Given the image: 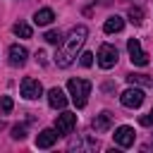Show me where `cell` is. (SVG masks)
Instances as JSON below:
<instances>
[{"label": "cell", "instance_id": "21", "mask_svg": "<svg viewBox=\"0 0 153 153\" xmlns=\"http://www.w3.org/2000/svg\"><path fill=\"white\" fill-rule=\"evenodd\" d=\"M24 136H26V127H24V124H14V127H12V139L22 141Z\"/></svg>", "mask_w": 153, "mask_h": 153}, {"label": "cell", "instance_id": "20", "mask_svg": "<svg viewBox=\"0 0 153 153\" xmlns=\"http://www.w3.org/2000/svg\"><path fill=\"white\" fill-rule=\"evenodd\" d=\"M129 19H131V24H141L143 22V12L139 7H129Z\"/></svg>", "mask_w": 153, "mask_h": 153}, {"label": "cell", "instance_id": "17", "mask_svg": "<svg viewBox=\"0 0 153 153\" xmlns=\"http://www.w3.org/2000/svg\"><path fill=\"white\" fill-rule=\"evenodd\" d=\"M12 31H14L17 36H22V38H31V26L24 24V22H17V24L12 26Z\"/></svg>", "mask_w": 153, "mask_h": 153}, {"label": "cell", "instance_id": "18", "mask_svg": "<svg viewBox=\"0 0 153 153\" xmlns=\"http://www.w3.org/2000/svg\"><path fill=\"white\" fill-rule=\"evenodd\" d=\"M12 108H14L12 98H10V96H2V98H0V112H2V115H10Z\"/></svg>", "mask_w": 153, "mask_h": 153}, {"label": "cell", "instance_id": "23", "mask_svg": "<svg viewBox=\"0 0 153 153\" xmlns=\"http://www.w3.org/2000/svg\"><path fill=\"white\" fill-rule=\"evenodd\" d=\"M141 124H143V127H151V124H153V108H151V112H148V115H143V117H141Z\"/></svg>", "mask_w": 153, "mask_h": 153}, {"label": "cell", "instance_id": "7", "mask_svg": "<svg viewBox=\"0 0 153 153\" xmlns=\"http://www.w3.org/2000/svg\"><path fill=\"white\" fill-rule=\"evenodd\" d=\"M74 127H76V115H74V112H62V115H57V120H55L57 134H72Z\"/></svg>", "mask_w": 153, "mask_h": 153}, {"label": "cell", "instance_id": "8", "mask_svg": "<svg viewBox=\"0 0 153 153\" xmlns=\"http://www.w3.org/2000/svg\"><path fill=\"white\" fill-rule=\"evenodd\" d=\"M112 136H115V143H117V146L129 148V146H134V136H136V134H134V129H131V127H127V124H124V127H117Z\"/></svg>", "mask_w": 153, "mask_h": 153}, {"label": "cell", "instance_id": "1", "mask_svg": "<svg viewBox=\"0 0 153 153\" xmlns=\"http://www.w3.org/2000/svg\"><path fill=\"white\" fill-rule=\"evenodd\" d=\"M86 36H88V29H86L84 24L74 26V29L69 31V36H67V38L57 45V53H55V65H57V67H69V65L76 60V53L81 50V45H84Z\"/></svg>", "mask_w": 153, "mask_h": 153}, {"label": "cell", "instance_id": "11", "mask_svg": "<svg viewBox=\"0 0 153 153\" xmlns=\"http://www.w3.org/2000/svg\"><path fill=\"white\" fill-rule=\"evenodd\" d=\"M57 129H43L38 136H36V148H50L55 141H57Z\"/></svg>", "mask_w": 153, "mask_h": 153}, {"label": "cell", "instance_id": "16", "mask_svg": "<svg viewBox=\"0 0 153 153\" xmlns=\"http://www.w3.org/2000/svg\"><path fill=\"white\" fill-rule=\"evenodd\" d=\"M127 81L131 86H151V79L146 74H127Z\"/></svg>", "mask_w": 153, "mask_h": 153}, {"label": "cell", "instance_id": "24", "mask_svg": "<svg viewBox=\"0 0 153 153\" xmlns=\"http://www.w3.org/2000/svg\"><path fill=\"white\" fill-rule=\"evenodd\" d=\"M151 143H153V136H151Z\"/></svg>", "mask_w": 153, "mask_h": 153}, {"label": "cell", "instance_id": "10", "mask_svg": "<svg viewBox=\"0 0 153 153\" xmlns=\"http://www.w3.org/2000/svg\"><path fill=\"white\" fill-rule=\"evenodd\" d=\"M48 105L50 108H55V110H62L65 105H67V96H65V91L62 88H50L48 91Z\"/></svg>", "mask_w": 153, "mask_h": 153}, {"label": "cell", "instance_id": "19", "mask_svg": "<svg viewBox=\"0 0 153 153\" xmlns=\"http://www.w3.org/2000/svg\"><path fill=\"white\" fill-rule=\"evenodd\" d=\"M43 38H45V41H48V43H53V45H60V43H62V41H65V38H62V33H60V31H48V33H45V36H43Z\"/></svg>", "mask_w": 153, "mask_h": 153}, {"label": "cell", "instance_id": "15", "mask_svg": "<svg viewBox=\"0 0 153 153\" xmlns=\"http://www.w3.org/2000/svg\"><path fill=\"white\" fill-rule=\"evenodd\" d=\"M98 143L93 139H72L69 141V151H81V148H96Z\"/></svg>", "mask_w": 153, "mask_h": 153}, {"label": "cell", "instance_id": "5", "mask_svg": "<svg viewBox=\"0 0 153 153\" xmlns=\"http://www.w3.org/2000/svg\"><path fill=\"white\" fill-rule=\"evenodd\" d=\"M120 103H122L124 108L134 110V108H139V105L143 103V91H141V88H136V86H131V88H127V91L120 96Z\"/></svg>", "mask_w": 153, "mask_h": 153}, {"label": "cell", "instance_id": "4", "mask_svg": "<svg viewBox=\"0 0 153 153\" xmlns=\"http://www.w3.org/2000/svg\"><path fill=\"white\" fill-rule=\"evenodd\" d=\"M19 91H22V96H24L26 100H36V98L43 96V86H41V81H36V79H31V76L22 79Z\"/></svg>", "mask_w": 153, "mask_h": 153}, {"label": "cell", "instance_id": "14", "mask_svg": "<svg viewBox=\"0 0 153 153\" xmlns=\"http://www.w3.org/2000/svg\"><path fill=\"white\" fill-rule=\"evenodd\" d=\"M53 19H55V12H53L50 7H43V10H38V12L33 14V22H36L38 26H48Z\"/></svg>", "mask_w": 153, "mask_h": 153}, {"label": "cell", "instance_id": "3", "mask_svg": "<svg viewBox=\"0 0 153 153\" xmlns=\"http://www.w3.org/2000/svg\"><path fill=\"white\" fill-rule=\"evenodd\" d=\"M117 48L115 45H110V43H103L100 45V50H98V65L103 67V69H110V67H115L117 65Z\"/></svg>", "mask_w": 153, "mask_h": 153}, {"label": "cell", "instance_id": "13", "mask_svg": "<svg viewBox=\"0 0 153 153\" xmlns=\"http://www.w3.org/2000/svg\"><path fill=\"white\" fill-rule=\"evenodd\" d=\"M122 26H124V19H122V17H117V14H112V17H108V19H105L103 31H105V33H117V31H122Z\"/></svg>", "mask_w": 153, "mask_h": 153}, {"label": "cell", "instance_id": "12", "mask_svg": "<svg viewBox=\"0 0 153 153\" xmlns=\"http://www.w3.org/2000/svg\"><path fill=\"white\" fill-rule=\"evenodd\" d=\"M110 127H112V112L103 110L100 115L93 117V129H96V131H108Z\"/></svg>", "mask_w": 153, "mask_h": 153}, {"label": "cell", "instance_id": "6", "mask_svg": "<svg viewBox=\"0 0 153 153\" xmlns=\"http://www.w3.org/2000/svg\"><path fill=\"white\" fill-rule=\"evenodd\" d=\"M127 50H129V57H131V62H134V65H139V67L148 65V55L143 53V48H141L139 38H129V43H127Z\"/></svg>", "mask_w": 153, "mask_h": 153}, {"label": "cell", "instance_id": "2", "mask_svg": "<svg viewBox=\"0 0 153 153\" xmlns=\"http://www.w3.org/2000/svg\"><path fill=\"white\" fill-rule=\"evenodd\" d=\"M67 91L74 100L76 108H84L86 100H88V93H91V81L88 79H69L67 81Z\"/></svg>", "mask_w": 153, "mask_h": 153}, {"label": "cell", "instance_id": "22", "mask_svg": "<svg viewBox=\"0 0 153 153\" xmlns=\"http://www.w3.org/2000/svg\"><path fill=\"white\" fill-rule=\"evenodd\" d=\"M81 65L84 67H91L93 65V53H81Z\"/></svg>", "mask_w": 153, "mask_h": 153}, {"label": "cell", "instance_id": "9", "mask_svg": "<svg viewBox=\"0 0 153 153\" xmlns=\"http://www.w3.org/2000/svg\"><path fill=\"white\" fill-rule=\"evenodd\" d=\"M26 57H29V50H26L24 45H19V43L10 45V65H12V67H22V65L26 62Z\"/></svg>", "mask_w": 153, "mask_h": 153}]
</instances>
